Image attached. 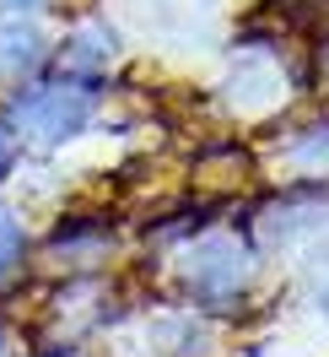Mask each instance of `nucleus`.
<instances>
[{
  "instance_id": "obj_3",
  "label": "nucleus",
  "mask_w": 329,
  "mask_h": 357,
  "mask_svg": "<svg viewBox=\"0 0 329 357\" xmlns=\"http://www.w3.org/2000/svg\"><path fill=\"white\" fill-rule=\"evenodd\" d=\"M113 49H119V38H113L109 22H81L65 38V54H60V60H65L70 76H97V70L113 60Z\"/></svg>"
},
{
  "instance_id": "obj_4",
  "label": "nucleus",
  "mask_w": 329,
  "mask_h": 357,
  "mask_svg": "<svg viewBox=\"0 0 329 357\" xmlns=\"http://www.w3.org/2000/svg\"><path fill=\"white\" fill-rule=\"evenodd\" d=\"M44 60V38L27 22H0V82H17L22 70Z\"/></svg>"
},
{
  "instance_id": "obj_6",
  "label": "nucleus",
  "mask_w": 329,
  "mask_h": 357,
  "mask_svg": "<svg viewBox=\"0 0 329 357\" xmlns=\"http://www.w3.org/2000/svg\"><path fill=\"white\" fill-rule=\"evenodd\" d=\"M297 157H303V162H324V168H329V125H313V135L297 141Z\"/></svg>"
},
{
  "instance_id": "obj_2",
  "label": "nucleus",
  "mask_w": 329,
  "mask_h": 357,
  "mask_svg": "<svg viewBox=\"0 0 329 357\" xmlns=\"http://www.w3.org/2000/svg\"><path fill=\"white\" fill-rule=\"evenodd\" d=\"M248 282V249H238L232 238H205L189 255V287L205 303H227L238 298V287Z\"/></svg>"
},
{
  "instance_id": "obj_1",
  "label": "nucleus",
  "mask_w": 329,
  "mask_h": 357,
  "mask_svg": "<svg viewBox=\"0 0 329 357\" xmlns=\"http://www.w3.org/2000/svg\"><path fill=\"white\" fill-rule=\"evenodd\" d=\"M11 119L27 141H65L92 119V92L70 87V82H49V87H27L11 98Z\"/></svg>"
},
{
  "instance_id": "obj_5",
  "label": "nucleus",
  "mask_w": 329,
  "mask_h": 357,
  "mask_svg": "<svg viewBox=\"0 0 329 357\" xmlns=\"http://www.w3.org/2000/svg\"><path fill=\"white\" fill-rule=\"evenodd\" d=\"M22 244H27V238H22V222H17L11 211H0V282L22 266Z\"/></svg>"
},
{
  "instance_id": "obj_8",
  "label": "nucleus",
  "mask_w": 329,
  "mask_h": 357,
  "mask_svg": "<svg viewBox=\"0 0 329 357\" xmlns=\"http://www.w3.org/2000/svg\"><path fill=\"white\" fill-rule=\"evenodd\" d=\"M6 162H11V152H6V135H0V174H6Z\"/></svg>"
},
{
  "instance_id": "obj_7",
  "label": "nucleus",
  "mask_w": 329,
  "mask_h": 357,
  "mask_svg": "<svg viewBox=\"0 0 329 357\" xmlns=\"http://www.w3.org/2000/svg\"><path fill=\"white\" fill-rule=\"evenodd\" d=\"M319 76H324V87H329V44L319 49Z\"/></svg>"
}]
</instances>
